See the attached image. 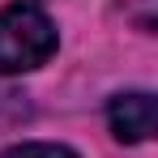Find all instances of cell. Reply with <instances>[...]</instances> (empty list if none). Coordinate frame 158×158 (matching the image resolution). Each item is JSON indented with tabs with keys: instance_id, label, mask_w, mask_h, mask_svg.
I'll return each mask as SVG.
<instances>
[{
	"instance_id": "obj_1",
	"label": "cell",
	"mask_w": 158,
	"mask_h": 158,
	"mask_svg": "<svg viewBox=\"0 0 158 158\" xmlns=\"http://www.w3.org/2000/svg\"><path fill=\"white\" fill-rule=\"evenodd\" d=\"M60 47V30L43 0H13L0 9V77L43 69Z\"/></svg>"
},
{
	"instance_id": "obj_2",
	"label": "cell",
	"mask_w": 158,
	"mask_h": 158,
	"mask_svg": "<svg viewBox=\"0 0 158 158\" xmlns=\"http://www.w3.org/2000/svg\"><path fill=\"white\" fill-rule=\"evenodd\" d=\"M154 120H158V103L154 94L145 90H128V94H115L107 103V124H111V137L124 141V145H141L154 137Z\"/></svg>"
},
{
	"instance_id": "obj_3",
	"label": "cell",
	"mask_w": 158,
	"mask_h": 158,
	"mask_svg": "<svg viewBox=\"0 0 158 158\" xmlns=\"http://www.w3.org/2000/svg\"><path fill=\"white\" fill-rule=\"evenodd\" d=\"M0 158H81V154L73 145H60V141H22V145L0 150Z\"/></svg>"
}]
</instances>
